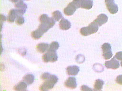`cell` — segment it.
<instances>
[{
  "instance_id": "cell-1",
  "label": "cell",
  "mask_w": 122,
  "mask_h": 91,
  "mask_svg": "<svg viewBox=\"0 0 122 91\" xmlns=\"http://www.w3.org/2000/svg\"><path fill=\"white\" fill-rule=\"evenodd\" d=\"M40 24L37 28L42 34L46 33L55 24V20L53 18L49 17L46 14H42L39 17Z\"/></svg>"
},
{
  "instance_id": "cell-2",
  "label": "cell",
  "mask_w": 122,
  "mask_h": 91,
  "mask_svg": "<svg viewBox=\"0 0 122 91\" xmlns=\"http://www.w3.org/2000/svg\"><path fill=\"white\" fill-rule=\"evenodd\" d=\"M44 82L40 85L39 90L41 91H47L53 88L55 84L58 81V77L54 74H51L50 76L43 80Z\"/></svg>"
},
{
  "instance_id": "cell-3",
  "label": "cell",
  "mask_w": 122,
  "mask_h": 91,
  "mask_svg": "<svg viewBox=\"0 0 122 91\" xmlns=\"http://www.w3.org/2000/svg\"><path fill=\"white\" fill-rule=\"evenodd\" d=\"M99 28V26L93 21L88 26L82 27L80 29V32L82 36H88L96 33Z\"/></svg>"
},
{
  "instance_id": "cell-4",
  "label": "cell",
  "mask_w": 122,
  "mask_h": 91,
  "mask_svg": "<svg viewBox=\"0 0 122 91\" xmlns=\"http://www.w3.org/2000/svg\"><path fill=\"white\" fill-rule=\"evenodd\" d=\"M79 8V0H73L64 9L63 12L66 16H71L74 14L76 9Z\"/></svg>"
},
{
  "instance_id": "cell-5",
  "label": "cell",
  "mask_w": 122,
  "mask_h": 91,
  "mask_svg": "<svg viewBox=\"0 0 122 91\" xmlns=\"http://www.w3.org/2000/svg\"><path fill=\"white\" fill-rule=\"evenodd\" d=\"M42 59L45 63H53L56 62L58 60V55L56 51L47 50V52L42 55Z\"/></svg>"
},
{
  "instance_id": "cell-6",
  "label": "cell",
  "mask_w": 122,
  "mask_h": 91,
  "mask_svg": "<svg viewBox=\"0 0 122 91\" xmlns=\"http://www.w3.org/2000/svg\"><path fill=\"white\" fill-rule=\"evenodd\" d=\"M102 56L104 59L108 60L112 56L111 45L108 43H105L102 46Z\"/></svg>"
},
{
  "instance_id": "cell-7",
  "label": "cell",
  "mask_w": 122,
  "mask_h": 91,
  "mask_svg": "<svg viewBox=\"0 0 122 91\" xmlns=\"http://www.w3.org/2000/svg\"><path fill=\"white\" fill-rule=\"evenodd\" d=\"M105 3L108 10L111 14H114L118 12V7L114 0H105Z\"/></svg>"
},
{
  "instance_id": "cell-8",
  "label": "cell",
  "mask_w": 122,
  "mask_h": 91,
  "mask_svg": "<svg viewBox=\"0 0 122 91\" xmlns=\"http://www.w3.org/2000/svg\"><path fill=\"white\" fill-rule=\"evenodd\" d=\"M15 7L18 14L21 16L25 13L27 8L26 4L22 0H19L18 2L16 3L15 4Z\"/></svg>"
},
{
  "instance_id": "cell-9",
  "label": "cell",
  "mask_w": 122,
  "mask_h": 91,
  "mask_svg": "<svg viewBox=\"0 0 122 91\" xmlns=\"http://www.w3.org/2000/svg\"><path fill=\"white\" fill-rule=\"evenodd\" d=\"M105 66L108 69H117L120 66V63L119 61L114 56L110 60L106 61L105 62Z\"/></svg>"
},
{
  "instance_id": "cell-10",
  "label": "cell",
  "mask_w": 122,
  "mask_h": 91,
  "mask_svg": "<svg viewBox=\"0 0 122 91\" xmlns=\"http://www.w3.org/2000/svg\"><path fill=\"white\" fill-rule=\"evenodd\" d=\"M64 86L69 89H73L77 87L76 79L74 77H69L64 82Z\"/></svg>"
},
{
  "instance_id": "cell-11",
  "label": "cell",
  "mask_w": 122,
  "mask_h": 91,
  "mask_svg": "<svg viewBox=\"0 0 122 91\" xmlns=\"http://www.w3.org/2000/svg\"><path fill=\"white\" fill-rule=\"evenodd\" d=\"M108 21V17L105 14H101L98 15L93 21L97 24L99 27H101Z\"/></svg>"
},
{
  "instance_id": "cell-12",
  "label": "cell",
  "mask_w": 122,
  "mask_h": 91,
  "mask_svg": "<svg viewBox=\"0 0 122 91\" xmlns=\"http://www.w3.org/2000/svg\"><path fill=\"white\" fill-rule=\"evenodd\" d=\"M80 8L86 9H91L93 6L92 0H79Z\"/></svg>"
},
{
  "instance_id": "cell-13",
  "label": "cell",
  "mask_w": 122,
  "mask_h": 91,
  "mask_svg": "<svg viewBox=\"0 0 122 91\" xmlns=\"http://www.w3.org/2000/svg\"><path fill=\"white\" fill-rule=\"evenodd\" d=\"M18 15L19 14L18 13L17 10L16 9H10L7 18V21L9 23L14 22Z\"/></svg>"
},
{
  "instance_id": "cell-14",
  "label": "cell",
  "mask_w": 122,
  "mask_h": 91,
  "mask_svg": "<svg viewBox=\"0 0 122 91\" xmlns=\"http://www.w3.org/2000/svg\"><path fill=\"white\" fill-rule=\"evenodd\" d=\"M59 27L61 29L66 30L71 28V24L68 20L62 18L59 22Z\"/></svg>"
},
{
  "instance_id": "cell-15",
  "label": "cell",
  "mask_w": 122,
  "mask_h": 91,
  "mask_svg": "<svg viewBox=\"0 0 122 91\" xmlns=\"http://www.w3.org/2000/svg\"><path fill=\"white\" fill-rule=\"evenodd\" d=\"M79 72V68L77 65L69 66L66 68V72L69 75H76Z\"/></svg>"
},
{
  "instance_id": "cell-16",
  "label": "cell",
  "mask_w": 122,
  "mask_h": 91,
  "mask_svg": "<svg viewBox=\"0 0 122 91\" xmlns=\"http://www.w3.org/2000/svg\"><path fill=\"white\" fill-rule=\"evenodd\" d=\"M49 46L50 45L47 43H41L37 45L36 49L38 52L41 53H44L48 50Z\"/></svg>"
},
{
  "instance_id": "cell-17",
  "label": "cell",
  "mask_w": 122,
  "mask_h": 91,
  "mask_svg": "<svg viewBox=\"0 0 122 91\" xmlns=\"http://www.w3.org/2000/svg\"><path fill=\"white\" fill-rule=\"evenodd\" d=\"M27 84L23 81L18 83L14 86V90L15 91H26Z\"/></svg>"
},
{
  "instance_id": "cell-18",
  "label": "cell",
  "mask_w": 122,
  "mask_h": 91,
  "mask_svg": "<svg viewBox=\"0 0 122 91\" xmlns=\"http://www.w3.org/2000/svg\"><path fill=\"white\" fill-rule=\"evenodd\" d=\"M22 80L25 82L27 85L31 84L34 81V76L32 74H27L24 76Z\"/></svg>"
},
{
  "instance_id": "cell-19",
  "label": "cell",
  "mask_w": 122,
  "mask_h": 91,
  "mask_svg": "<svg viewBox=\"0 0 122 91\" xmlns=\"http://www.w3.org/2000/svg\"><path fill=\"white\" fill-rule=\"evenodd\" d=\"M104 83V81L101 79H97L95 80L94 84V90L101 91Z\"/></svg>"
},
{
  "instance_id": "cell-20",
  "label": "cell",
  "mask_w": 122,
  "mask_h": 91,
  "mask_svg": "<svg viewBox=\"0 0 122 91\" xmlns=\"http://www.w3.org/2000/svg\"><path fill=\"white\" fill-rule=\"evenodd\" d=\"M52 18L56 21H58L61 18H63L61 13L59 10H56L53 11L52 12Z\"/></svg>"
},
{
  "instance_id": "cell-21",
  "label": "cell",
  "mask_w": 122,
  "mask_h": 91,
  "mask_svg": "<svg viewBox=\"0 0 122 91\" xmlns=\"http://www.w3.org/2000/svg\"><path fill=\"white\" fill-rule=\"evenodd\" d=\"M42 35L43 34L39 30H38V29L32 31L31 33V37L36 40L40 38L42 36Z\"/></svg>"
},
{
  "instance_id": "cell-22",
  "label": "cell",
  "mask_w": 122,
  "mask_h": 91,
  "mask_svg": "<svg viewBox=\"0 0 122 91\" xmlns=\"http://www.w3.org/2000/svg\"><path fill=\"white\" fill-rule=\"evenodd\" d=\"M59 47V44L58 42L56 41H53L51 43L48 49L49 51H56L57 49Z\"/></svg>"
},
{
  "instance_id": "cell-23",
  "label": "cell",
  "mask_w": 122,
  "mask_h": 91,
  "mask_svg": "<svg viewBox=\"0 0 122 91\" xmlns=\"http://www.w3.org/2000/svg\"><path fill=\"white\" fill-rule=\"evenodd\" d=\"M15 23L18 25H21L24 23V18L21 16L18 15L16 18L15 20Z\"/></svg>"
},
{
  "instance_id": "cell-24",
  "label": "cell",
  "mask_w": 122,
  "mask_h": 91,
  "mask_svg": "<svg viewBox=\"0 0 122 91\" xmlns=\"http://www.w3.org/2000/svg\"><path fill=\"white\" fill-rule=\"evenodd\" d=\"M51 75V74L50 73L45 72V73H42V74L41 75V79L43 81V80H45V79L48 78Z\"/></svg>"
},
{
  "instance_id": "cell-25",
  "label": "cell",
  "mask_w": 122,
  "mask_h": 91,
  "mask_svg": "<svg viewBox=\"0 0 122 91\" xmlns=\"http://www.w3.org/2000/svg\"><path fill=\"white\" fill-rule=\"evenodd\" d=\"M114 56L117 60L120 61H122V51H120L116 53Z\"/></svg>"
},
{
  "instance_id": "cell-26",
  "label": "cell",
  "mask_w": 122,
  "mask_h": 91,
  "mask_svg": "<svg viewBox=\"0 0 122 91\" xmlns=\"http://www.w3.org/2000/svg\"><path fill=\"white\" fill-rule=\"evenodd\" d=\"M116 82L120 85H122V74L119 75L117 76L116 78Z\"/></svg>"
},
{
  "instance_id": "cell-27",
  "label": "cell",
  "mask_w": 122,
  "mask_h": 91,
  "mask_svg": "<svg viewBox=\"0 0 122 91\" xmlns=\"http://www.w3.org/2000/svg\"><path fill=\"white\" fill-rule=\"evenodd\" d=\"M81 91H88V90H92V89L90 88L89 87H88V86H86V85H82L81 86Z\"/></svg>"
},
{
  "instance_id": "cell-28",
  "label": "cell",
  "mask_w": 122,
  "mask_h": 91,
  "mask_svg": "<svg viewBox=\"0 0 122 91\" xmlns=\"http://www.w3.org/2000/svg\"><path fill=\"white\" fill-rule=\"evenodd\" d=\"M1 21H5L6 20V17L5 16L3 15H1Z\"/></svg>"
},
{
  "instance_id": "cell-29",
  "label": "cell",
  "mask_w": 122,
  "mask_h": 91,
  "mask_svg": "<svg viewBox=\"0 0 122 91\" xmlns=\"http://www.w3.org/2000/svg\"><path fill=\"white\" fill-rule=\"evenodd\" d=\"M10 1H11V2H13V3H16L17 2H18L19 0H10Z\"/></svg>"
},
{
  "instance_id": "cell-30",
  "label": "cell",
  "mask_w": 122,
  "mask_h": 91,
  "mask_svg": "<svg viewBox=\"0 0 122 91\" xmlns=\"http://www.w3.org/2000/svg\"><path fill=\"white\" fill-rule=\"evenodd\" d=\"M120 64H121V66L122 67V61H121V62Z\"/></svg>"
},
{
  "instance_id": "cell-31",
  "label": "cell",
  "mask_w": 122,
  "mask_h": 91,
  "mask_svg": "<svg viewBox=\"0 0 122 91\" xmlns=\"http://www.w3.org/2000/svg\"></svg>"
}]
</instances>
